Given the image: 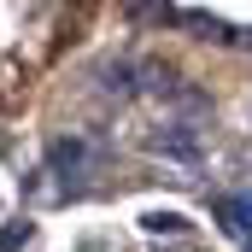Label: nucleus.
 <instances>
[{
  "label": "nucleus",
  "instance_id": "obj_4",
  "mask_svg": "<svg viewBox=\"0 0 252 252\" xmlns=\"http://www.w3.org/2000/svg\"><path fill=\"white\" fill-rule=\"evenodd\" d=\"M24 235H30V223H12V229L0 235V252H18V247H24Z\"/></svg>",
  "mask_w": 252,
  "mask_h": 252
},
{
  "label": "nucleus",
  "instance_id": "obj_3",
  "mask_svg": "<svg viewBox=\"0 0 252 252\" xmlns=\"http://www.w3.org/2000/svg\"><path fill=\"white\" fill-rule=\"evenodd\" d=\"M158 153H182V158H199V147H193V135H188V129L164 135V141H158Z\"/></svg>",
  "mask_w": 252,
  "mask_h": 252
},
{
  "label": "nucleus",
  "instance_id": "obj_1",
  "mask_svg": "<svg viewBox=\"0 0 252 252\" xmlns=\"http://www.w3.org/2000/svg\"><path fill=\"white\" fill-rule=\"evenodd\" d=\"M47 164H53V170H59L64 182H76V170H82V164H88V147H82V141H70V135H64V141H53V153H47Z\"/></svg>",
  "mask_w": 252,
  "mask_h": 252
},
{
  "label": "nucleus",
  "instance_id": "obj_2",
  "mask_svg": "<svg viewBox=\"0 0 252 252\" xmlns=\"http://www.w3.org/2000/svg\"><path fill=\"white\" fill-rule=\"evenodd\" d=\"M217 223H223V229H252V193L223 199V205H217Z\"/></svg>",
  "mask_w": 252,
  "mask_h": 252
}]
</instances>
